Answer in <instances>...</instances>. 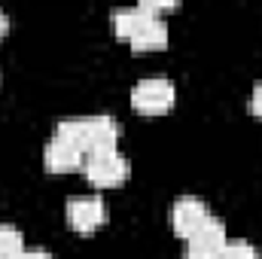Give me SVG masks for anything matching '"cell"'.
Listing matches in <instances>:
<instances>
[{
  "label": "cell",
  "instance_id": "cell-1",
  "mask_svg": "<svg viewBox=\"0 0 262 259\" xmlns=\"http://www.w3.org/2000/svg\"><path fill=\"white\" fill-rule=\"evenodd\" d=\"M113 31H116V37L128 40L131 49H137V52L165 49V43H168V25L156 12H149L146 3L116 9L113 12Z\"/></svg>",
  "mask_w": 262,
  "mask_h": 259
},
{
  "label": "cell",
  "instance_id": "cell-2",
  "mask_svg": "<svg viewBox=\"0 0 262 259\" xmlns=\"http://www.w3.org/2000/svg\"><path fill=\"white\" fill-rule=\"evenodd\" d=\"M55 134L73 140L82 153H95V149L116 146V140H119V125H116V119L107 116V113H89V116L61 119V122L55 125Z\"/></svg>",
  "mask_w": 262,
  "mask_h": 259
},
{
  "label": "cell",
  "instance_id": "cell-3",
  "mask_svg": "<svg viewBox=\"0 0 262 259\" xmlns=\"http://www.w3.org/2000/svg\"><path fill=\"white\" fill-rule=\"evenodd\" d=\"M82 171H85L89 183H95V186H101V189H110V186L125 183V177H128V162H125V156H122L116 146H107V149L85 153Z\"/></svg>",
  "mask_w": 262,
  "mask_h": 259
},
{
  "label": "cell",
  "instance_id": "cell-4",
  "mask_svg": "<svg viewBox=\"0 0 262 259\" xmlns=\"http://www.w3.org/2000/svg\"><path fill=\"white\" fill-rule=\"evenodd\" d=\"M174 98H177L174 82L165 79V76H143V79H137L134 89H131V104H134V110H137V113H146V116H159V113L171 110V107H174Z\"/></svg>",
  "mask_w": 262,
  "mask_h": 259
},
{
  "label": "cell",
  "instance_id": "cell-5",
  "mask_svg": "<svg viewBox=\"0 0 262 259\" xmlns=\"http://www.w3.org/2000/svg\"><path fill=\"white\" fill-rule=\"evenodd\" d=\"M67 223L70 229L89 235L107 223V204L101 195H85V198H70L67 201Z\"/></svg>",
  "mask_w": 262,
  "mask_h": 259
},
{
  "label": "cell",
  "instance_id": "cell-6",
  "mask_svg": "<svg viewBox=\"0 0 262 259\" xmlns=\"http://www.w3.org/2000/svg\"><path fill=\"white\" fill-rule=\"evenodd\" d=\"M207 220H210V207H207L204 201L192 198V195L174 201V207H171V226H174V232H177L180 238H186V241L195 235Z\"/></svg>",
  "mask_w": 262,
  "mask_h": 259
},
{
  "label": "cell",
  "instance_id": "cell-7",
  "mask_svg": "<svg viewBox=\"0 0 262 259\" xmlns=\"http://www.w3.org/2000/svg\"><path fill=\"white\" fill-rule=\"evenodd\" d=\"M82 162H85V153H82L73 140L61 137V134H52V140H49L46 149H43V165H46L52 174L76 171V168H82Z\"/></svg>",
  "mask_w": 262,
  "mask_h": 259
},
{
  "label": "cell",
  "instance_id": "cell-8",
  "mask_svg": "<svg viewBox=\"0 0 262 259\" xmlns=\"http://www.w3.org/2000/svg\"><path fill=\"white\" fill-rule=\"evenodd\" d=\"M226 241H229L226 226H223L216 217H210L195 235L189 238V247H192V250H204V253H216V256H220V250L226 247Z\"/></svg>",
  "mask_w": 262,
  "mask_h": 259
},
{
  "label": "cell",
  "instance_id": "cell-9",
  "mask_svg": "<svg viewBox=\"0 0 262 259\" xmlns=\"http://www.w3.org/2000/svg\"><path fill=\"white\" fill-rule=\"evenodd\" d=\"M25 253V235L9 226V223H0V259H18Z\"/></svg>",
  "mask_w": 262,
  "mask_h": 259
},
{
  "label": "cell",
  "instance_id": "cell-10",
  "mask_svg": "<svg viewBox=\"0 0 262 259\" xmlns=\"http://www.w3.org/2000/svg\"><path fill=\"white\" fill-rule=\"evenodd\" d=\"M220 259H259V250L250 241H226V247L220 250Z\"/></svg>",
  "mask_w": 262,
  "mask_h": 259
},
{
  "label": "cell",
  "instance_id": "cell-11",
  "mask_svg": "<svg viewBox=\"0 0 262 259\" xmlns=\"http://www.w3.org/2000/svg\"><path fill=\"white\" fill-rule=\"evenodd\" d=\"M250 113L262 119V82L253 89V95H250Z\"/></svg>",
  "mask_w": 262,
  "mask_h": 259
},
{
  "label": "cell",
  "instance_id": "cell-12",
  "mask_svg": "<svg viewBox=\"0 0 262 259\" xmlns=\"http://www.w3.org/2000/svg\"><path fill=\"white\" fill-rule=\"evenodd\" d=\"M183 259H220L216 253H204V250H192V247H186V256Z\"/></svg>",
  "mask_w": 262,
  "mask_h": 259
},
{
  "label": "cell",
  "instance_id": "cell-13",
  "mask_svg": "<svg viewBox=\"0 0 262 259\" xmlns=\"http://www.w3.org/2000/svg\"><path fill=\"white\" fill-rule=\"evenodd\" d=\"M18 259H52V253H46V250H25Z\"/></svg>",
  "mask_w": 262,
  "mask_h": 259
},
{
  "label": "cell",
  "instance_id": "cell-14",
  "mask_svg": "<svg viewBox=\"0 0 262 259\" xmlns=\"http://www.w3.org/2000/svg\"><path fill=\"white\" fill-rule=\"evenodd\" d=\"M6 31H9V21H6V15H3V9H0V40H3Z\"/></svg>",
  "mask_w": 262,
  "mask_h": 259
}]
</instances>
